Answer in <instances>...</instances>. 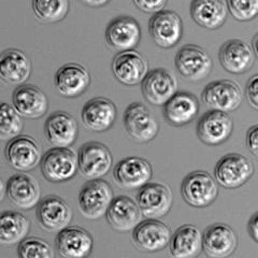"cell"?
I'll return each instance as SVG.
<instances>
[{
  "label": "cell",
  "instance_id": "1",
  "mask_svg": "<svg viewBox=\"0 0 258 258\" xmlns=\"http://www.w3.org/2000/svg\"><path fill=\"white\" fill-rule=\"evenodd\" d=\"M114 198V191L107 181H87L79 192V210L86 219L98 220L107 214Z\"/></svg>",
  "mask_w": 258,
  "mask_h": 258
},
{
  "label": "cell",
  "instance_id": "10",
  "mask_svg": "<svg viewBox=\"0 0 258 258\" xmlns=\"http://www.w3.org/2000/svg\"><path fill=\"white\" fill-rule=\"evenodd\" d=\"M137 203L144 217L159 220L170 212L173 204L172 192L166 184L148 183L139 189Z\"/></svg>",
  "mask_w": 258,
  "mask_h": 258
},
{
  "label": "cell",
  "instance_id": "32",
  "mask_svg": "<svg viewBox=\"0 0 258 258\" xmlns=\"http://www.w3.org/2000/svg\"><path fill=\"white\" fill-rule=\"evenodd\" d=\"M30 230V222L25 215L16 211H6L0 217V243L20 244Z\"/></svg>",
  "mask_w": 258,
  "mask_h": 258
},
{
  "label": "cell",
  "instance_id": "9",
  "mask_svg": "<svg viewBox=\"0 0 258 258\" xmlns=\"http://www.w3.org/2000/svg\"><path fill=\"white\" fill-rule=\"evenodd\" d=\"M149 31L156 45L161 48H171L183 37V22L176 12L161 10L153 14L149 22Z\"/></svg>",
  "mask_w": 258,
  "mask_h": 258
},
{
  "label": "cell",
  "instance_id": "37",
  "mask_svg": "<svg viewBox=\"0 0 258 258\" xmlns=\"http://www.w3.org/2000/svg\"><path fill=\"white\" fill-rule=\"evenodd\" d=\"M133 2L140 11L155 14L164 10L168 0H133Z\"/></svg>",
  "mask_w": 258,
  "mask_h": 258
},
{
  "label": "cell",
  "instance_id": "7",
  "mask_svg": "<svg viewBox=\"0 0 258 258\" xmlns=\"http://www.w3.org/2000/svg\"><path fill=\"white\" fill-rule=\"evenodd\" d=\"M175 68L180 76L187 81L197 82L206 79L213 67L211 56L203 47L187 44L181 47L175 56Z\"/></svg>",
  "mask_w": 258,
  "mask_h": 258
},
{
  "label": "cell",
  "instance_id": "42",
  "mask_svg": "<svg viewBox=\"0 0 258 258\" xmlns=\"http://www.w3.org/2000/svg\"><path fill=\"white\" fill-rule=\"evenodd\" d=\"M252 46H253V50H254L256 58H258V34H257V35L254 37V39H253Z\"/></svg>",
  "mask_w": 258,
  "mask_h": 258
},
{
  "label": "cell",
  "instance_id": "4",
  "mask_svg": "<svg viewBox=\"0 0 258 258\" xmlns=\"http://www.w3.org/2000/svg\"><path fill=\"white\" fill-rule=\"evenodd\" d=\"M254 174V166L251 160L238 153L222 157L214 168L215 180L221 186L235 189L244 185Z\"/></svg>",
  "mask_w": 258,
  "mask_h": 258
},
{
  "label": "cell",
  "instance_id": "5",
  "mask_svg": "<svg viewBox=\"0 0 258 258\" xmlns=\"http://www.w3.org/2000/svg\"><path fill=\"white\" fill-rule=\"evenodd\" d=\"M5 156L8 164L15 170L28 172L41 163L42 150L32 137L20 135L8 141Z\"/></svg>",
  "mask_w": 258,
  "mask_h": 258
},
{
  "label": "cell",
  "instance_id": "18",
  "mask_svg": "<svg viewBox=\"0 0 258 258\" xmlns=\"http://www.w3.org/2000/svg\"><path fill=\"white\" fill-rule=\"evenodd\" d=\"M141 27L132 16H118L110 22L106 30L107 43L113 50H134L140 43Z\"/></svg>",
  "mask_w": 258,
  "mask_h": 258
},
{
  "label": "cell",
  "instance_id": "33",
  "mask_svg": "<svg viewBox=\"0 0 258 258\" xmlns=\"http://www.w3.org/2000/svg\"><path fill=\"white\" fill-rule=\"evenodd\" d=\"M69 0H32V10L42 23H58L69 13Z\"/></svg>",
  "mask_w": 258,
  "mask_h": 258
},
{
  "label": "cell",
  "instance_id": "41",
  "mask_svg": "<svg viewBox=\"0 0 258 258\" xmlns=\"http://www.w3.org/2000/svg\"><path fill=\"white\" fill-rule=\"evenodd\" d=\"M110 0H81V3L84 4L85 6L93 7V8H99L106 6Z\"/></svg>",
  "mask_w": 258,
  "mask_h": 258
},
{
  "label": "cell",
  "instance_id": "15",
  "mask_svg": "<svg viewBox=\"0 0 258 258\" xmlns=\"http://www.w3.org/2000/svg\"><path fill=\"white\" fill-rule=\"evenodd\" d=\"M172 233L169 226L156 219L142 221L133 230V242L145 252H158L170 244Z\"/></svg>",
  "mask_w": 258,
  "mask_h": 258
},
{
  "label": "cell",
  "instance_id": "27",
  "mask_svg": "<svg viewBox=\"0 0 258 258\" xmlns=\"http://www.w3.org/2000/svg\"><path fill=\"white\" fill-rule=\"evenodd\" d=\"M14 108L26 118H40L47 112L48 100L39 87L31 84H22L15 88L12 95Z\"/></svg>",
  "mask_w": 258,
  "mask_h": 258
},
{
  "label": "cell",
  "instance_id": "39",
  "mask_svg": "<svg viewBox=\"0 0 258 258\" xmlns=\"http://www.w3.org/2000/svg\"><path fill=\"white\" fill-rule=\"evenodd\" d=\"M246 145L254 156L258 158V125L252 126L246 133Z\"/></svg>",
  "mask_w": 258,
  "mask_h": 258
},
{
  "label": "cell",
  "instance_id": "35",
  "mask_svg": "<svg viewBox=\"0 0 258 258\" xmlns=\"http://www.w3.org/2000/svg\"><path fill=\"white\" fill-rule=\"evenodd\" d=\"M18 255L21 258H54L55 254L51 245L41 238L30 237L24 239L18 247Z\"/></svg>",
  "mask_w": 258,
  "mask_h": 258
},
{
  "label": "cell",
  "instance_id": "30",
  "mask_svg": "<svg viewBox=\"0 0 258 258\" xmlns=\"http://www.w3.org/2000/svg\"><path fill=\"white\" fill-rule=\"evenodd\" d=\"M31 75V61L28 56L16 48H9L0 56V76L5 82L22 85Z\"/></svg>",
  "mask_w": 258,
  "mask_h": 258
},
{
  "label": "cell",
  "instance_id": "2",
  "mask_svg": "<svg viewBox=\"0 0 258 258\" xmlns=\"http://www.w3.org/2000/svg\"><path fill=\"white\" fill-rule=\"evenodd\" d=\"M44 179L52 183L67 182L77 175L79 159L70 148H53L48 150L40 163Z\"/></svg>",
  "mask_w": 258,
  "mask_h": 258
},
{
  "label": "cell",
  "instance_id": "14",
  "mask_svg": "<svg viewBox=\"0 0 258 258\" xmlns=\"http://www.w3.org/2000/svg\"><path fill=\"white\" fill-rule=\"evenodd\" d=\"M72 216L74 213L69 204L59 196H46L37 206L39 226L46 231H60L68 227Z\"/></svg>",
  "mask_w": 258,
  "mask_h": 258
},
{
  "label": "cell",
  "instance_id": "19",
  "mask_svg": "<svg viewBox=\"0 0 258 258\" xmlns=\"http://www.w3.org/2000/svg\"><path fill=\"white\" fill-rule=\"evenodd\" d=\"M255 58L253 46L240 39L226 41L219 52L221 66L232 75L245 74L253 67Z\"/></svg>",
  "mask_w": 258,
  "mask_h": 258
},
{
  "label": "cell",
  "instance_id": "21",
  "mask_svg": "<svg viewBox=\"0 0 258 258\" xmlns=\"http://www.w3.org/2000/svg\"><path fill=\"white\" fill-rule=\"evenodd\" d=\"M6 191L11 203L22 210H30L39 205L41 187L36 177L29 173L12 175L7 183Z\"/></svg>",
  "mask_w": 258,
  "mask_h": 258
},
{
  "label": "cell",
  "instance_id": "11",
  "mask_svg": "<svg viewBox=\"0 0 258 258\" xmlns=\"http://www.w3.org/2000/svg\"><path fill=\"white\" fill-rule=\"evenodd\" d=\"M79 171L90 180L100 179L112 168L113 157L110 150L100 142H87L81 147L79 154Z\"/></svg>",
  "mask_w": 258,
  "mask_h": 258
},
{
  "label": "cell",
  "instance_id": "31",
  "mask_svg": "<svg viewBox=\"0 0 258 258\" xmlns=\"http://www.w3.org/2000/svg\"><path fill=\"white\" fill-rule=\"evenodd\" d=\"M204 251V235L194 225L177 228L170 240V253L175 258H195Z\"/></svg>",
  "mask_w": 258,
  "mask_h": 258
},
{
  "label": "cell",
  "instance_id": "36",
  "mask_svg": "<svg viewBox=\"0 0 258 258\" xmlns=\"http://www.w3.org/2000/svg\"><path fill=\"white\" fill-rule=\"evenodd\" d=\"M229 13L240 22L252 21L258 16V0H226Z\"/></svg>",
  "mask_w": 258,
  "mask_h": 258
},
{
  "label": "cell",
  "instance_id": "23",
  "mask_svg": "<svg viewBox=\"0 0 258 258\" xmlns=\"http://www.w3.org/2000/svg\"><path fill=\"white\" fill-rule=\"evenodd\" d=\"M55 88L66 98H76L85 93L91 84V75L82 64L64 63L55 74Z\"/></svg>",
  "mask_w": 258,
  "mask_h": 258
},
{
  "label": "cell",
  "instance_id": "6",
  "mask_svg": "<svg viewBox=\"0 0 258 258\" xmlns=\"http://www.w3.org/2000/svg\"><path fill=\"white\" fill-rule=\"evenodd\" d=\"M124 127L129 138L137 143H147L155 138L159 131L156 118L141 102H133L124 113Z\"/></svg>",
  "mask_w": 258,
  "mask_h": 258
},
{
  "label": "cell",
  "instance_id": "17",
  "mask_svg": "<svg viewBox=\"0 0 258 258\" xmlns=\"http://www.w3.org/2000/svg\"><path fill=\"white\" fill-rule=\"evenodd\" d=\"M112 71L118 82L134 86L143 82L149 74L148 60L134 50L119 52L112 61Z\"/></svg>",
  "mask_w": 258,
  "mask_h": 258
},
{
  "label": "cell",
  "instance_id": "3",
  "mask_svg": "<svg viewBox=\"0 0 258 258\" xmlns=\"http://www.w3.org/2000/svg\"><path fill=\"white\" fill-rule=\"evenodd\" d=\"M217 181L204 171L198 170L185 176L181 185V194L185 203L194 208H207L219 195Z\"/></svg>",
  "mask_w": 258,
  "mask_h": 258
},
{
  "label": "cell",
  "instance_id": "20",
  "mask_svg": "<svg viewBox=\"0 0 258 258\" xmlns=\"http://www.w3.org/2000/svg\"><path fill=\"white\" fill-rule=\"evenodd\" d=\"M55 245L63 258H83L92 253L94 239L86 229L79 226H68L58 231Z\"/></svg>",
  "mask_w": 258,
  "mask_h": 258
},
{
  "label": "cell",
  "instance_id": "24",
  "mask_svg": "<svg viewBox=\"0 0 258 258\" xmlns=\"http://www.w3.org/2000/svg\"><path fill=\"white\" fill-rule=\"evenodd\" d=\"M45 137L54 148H70L77 141L79 126L76 118L64 111H57L47 117Z\"/></svg>",
  "mask_w": 258,
  "mask_h": 258
},
{
  "label": "cell",
  "instance_id": "40",
  "mask_svg": "<svg viewBox=\"0 0 258 258\" xmlns=\"http://www.w3.org/2000/svg\"><path fill=\"white\" fill-rule=\"evenodd\" d=\"M247 230L251 238L258 243V212L253 214L251 219H249Z\"/></svg>",
  "mask_w": 258,
  "mask_h": 258
},
{
  "label": "cell",
  "instance_id": "13",
  "mask_svg": "<svg viewBox=\"0 0 258 258\" xmlns=\"http://www.w3.org/2000/svg\"><path fill=\"white\" fill-rule=\"evenodd\" d=\"M233 132V120L227 112L210 110L200 117L197 124V136L200 141L216 147L227 141Z\"/></svg>",
  "mask_w": 258,
  "mask_h": 258
},
{
  "label": "cell",
  "instance_id": "22",
  "mask_svg": "<svg viewBox=\"0 0 258 258\" xmlns=\"http://www.w3.org/2000/svg\"><path fill=\"white\" fill-rule=\"evenodd\" d=\"M142 211L137 201L122 195L113 199L106 219L110 227L119 232L134 230L142 222Z\"/></svg>",
  "mask_w": 258,
  "mask_h": 258
},
{
  "label": "cell",
  "instance_id": "29",
  "mask_svg": "<svg viewBox=\"0 0 258 258\" xmlns=\"http://www.w3.org/2000/svg\"><path fill=\"white\" fill-rule=\"evenodd\" d=\"M228 15L225 0H191L190 16L197 25L207 29L222 27Z\"/></svg>",
  "mask_w": 258,
  "mask_h": 258
},
{
  "label": "cell",
  "instance_id": "26",
  "mask_svg": "<svg viewBox=\"0 0 258 258\" xmlns=\"http://www.w3.org/2000/svg\"><path fill=\"white\" fill-rule=\"evenodd\" d=\"M117 110L113 101L107 98L88 100L82 109L81 117L86 128L96 133H103L110 129L116 119Z\"/></svg>",
  "mask_w": 258,
  "mask_h": 258
},
{
  "label": "cell",
  "instance_id": "34",
  "mask_svg": "<svg viewBox=\"0 0 258 258\" xmlns=\"http://www.w3.org/2000/svg\"><path fill=\"white\" fill-rule=\"evenodd\" d=\"M24 128V116L9 103L3 102L0 107V137L2 139H12L21 135Z\"/></svg>",
  "mask_w": 258,
  "mask_h": 258
},
{
  "label": "cell",
  "instance_id": "16",
  "mask_svg": "<svg viewBox=\"0 0 258 258\" xmlns=\"http://www.w3.org/2000/svg\"><path fill=\"white\" fill-rule=\"evenodd\" d=\"M153 175L150 161L141 157H127L115 166L113 176L118 186L125 189H140Z\"/></svg>",
  "mask_w": 258,
  "mask_h": 258
},
{
  "label": "cell",
  "instance_id": "28",
  "mask_svg": "<svg viewBox=\"0 0 258 258\" xmlns=\"http://www.w3.org/2000/svg\"><path fill=\"white\" fill-rule=\"evenodd\" d=\"M197 97L188 92H177L164 106L166 122L174 127L189 124L199 112Z\"/></svg>",
  "mask_w": 258,
  "mask_h": 258
},
{
  "label": "cell",
  "instance_id": "38",
  "mask_svg": "<svg viewBox=\"0 0 258 258\" xmlns=\"http://www.w3.org/2000/svg\"><path fill=\"white\" fill-rule=\"evenodd\" d=\"M245 95L251 106L258 110V75H254L247 81Z\"/></svg>",
  "mask_w": 258,
  "mask_h": 258
},
{
  "label": "cell",
  "instance_id": "12",
  "mask_svg": "<svg viewBox=\"0 0 258 258\" xmlns=\"http://www.w3.org/2000/svg\"><path fill=\"white\" fill-rule=\"evenodd\" d=\"M143 97L153 106H165L177 93V82L174 75L167 68L149 71L141 83Z\"/></svg>",
  "mask_w": 258,
  "mask_h": 258
},
{
  "label": "cell",
  "instance_id": "25",
  "mask_svg": "<svg viewBox=\"0 0 258 258\" xmlns=\"http://www.w3.org/2000/svg\"><path fill=\"white\" fill-rule=\"evenodd\" d=\"M237 245L238 237L235 230L226 224H212L204 232V252L208 257H229L236 251Z\"/></svg>",
  "mask_w": 258,
  "mask_h": 258
},
{
  "label": "cell",
  "instance_id": "8",
  "mask_svg": "<svg viewBox=\"0 0 258 258\" xmlns=\"http://www.w3.org/2000/svg\"><path fill=\"white\" fill-rule=\"evenodd\" d=\"M201 100L210 110L232 112L243 100L238 83L230 80H219L209 83L201 94Z\"/></svg>",
  "mask_w": 258,
  "mask_h": 258
}]
</instances>
